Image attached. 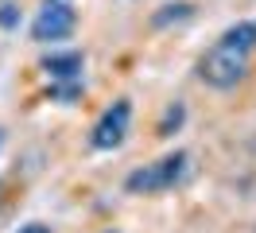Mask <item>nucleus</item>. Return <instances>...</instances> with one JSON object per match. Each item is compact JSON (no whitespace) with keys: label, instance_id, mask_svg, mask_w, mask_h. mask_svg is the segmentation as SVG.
<instances>
[{"label":"nucleus","instance_id":"nucleus-1","mask_svg":"<svg viewBox=\"0 0 256 233\" xmlns=\"http://www.w3.org/2000/svg\"><path fill=\"white\" fill-rule=\"evenodd\" d=\"M198 74H202V82H210L214 90H233L240 78L248 74V51L218 39V43L210 47V55L202 59Z\"/></svg>","mask_w":256,"mask_h":233},{"label":"nucleus","instance_id":"nucleus-2","mask_svg":"<svg viewBox=\"0 0 256 233\" xmlns=\"http://www.w3.org/2000/svg\"><path fill=\"white\" fill-rule=\"evenodd\" d=\"M182 171H186V155L175 152V155H167V159H160V163H148V167L132 171L124 186L132 190V194H152V190H167V186H175L178 179H182Z\"/></svg>","mask_w":256,"mask_h":233},{"label":"nucleus","instance_id":"nucleus-3","mask_svg":"<svg viewBox=\"0 0 256 233\" xmlns=\"http://www.w3.org/2000/svg\"><path fill=\"white\" fill-rule=\"evenodd\" d=\"M74 24H78V16H74V8H70L66 0H47V4H43V12L35 16L32 35L39 39V43H50V39H66V35L74 31Z\"/></svg>","mask_w":256,"mask_h":233},{"label":"nucleus","instance_id":"nucleus-4","mask_svg":"<svg viewBox=\"0 0 256 233\" xmlns=\"http://www.w3.org/2000/svg\"><path fill=\"white\" fill-rule=\"evenodd\" d=\"M128 117H132V105H128V101H116V105L97 121L94 148H116V144L124 140V132H128Z\"/></svg>","mask_w":256,"mask_h":233},{"label":"nucleus","instance_id":"nucleus-5","mask_svg":"<svg viewBox=\"0 0 256 233\" xmlns=\"http://www.w3.org/2000/svg\"><path fill=\"white\" fill-rule=\"evenodd\" d=\"M43 70H47L50 78H78L82 74V55H50L47 62H43Z\"/></svg>","mask_w":256,"mask_h":233},{"label":"nucleus","instance_id":"nucleus-6","mask_svg":"<svg viewBox=\"0 0 256 233\" xmlns=\"http://www.w3.org/2000/svg\"><path fill=\"white\" fill-rule=\"evenodd\" d=\"M225 43H233V47H240V51H248L252 55L256 51V24H237V28H229L222 35Z\"/></svg>","mask_w":256,"mask_h":233},{"label":"nucleus","instance_id":"nucleus-7","mask_svg":"<svg viewBox=\"0 0 256 233\" xmlns=\"http://www.w3.org/2000/svg\"><path fill=\"white\" fill-rule=\"evenodd\" d=\"M16 8H12V4H0V24H4V28H16Z\"/></svg>","mask_w":256,"mask_h":233},{"label":"nucleus","instance_id":"nucleus-8","mask_svg":"<svg viewBox=\"0 0 256 233\" xmlns=\"http://www.w3.org/2000/svg\"><path fill=\"white\" fill-rule=\"evenodd\" d=\"M20 233H50V229H47V225H39V221H32V225H24Z\"/></svg>","mask_w":256,"mask_h":233},{"label":"nucleus","instance_id":"nucleus-9","mask_svg":"<svg viewBox=\"0 0 256 233\" xmlns=\"http://www.w3.org/2000/svg\"><path fill=\"white\" fill-rule=\"evenodd\" d=\"M109 233H116V229H109Z\"/></svg>","mask_w":256,"mask_h":233}]
</instances>
